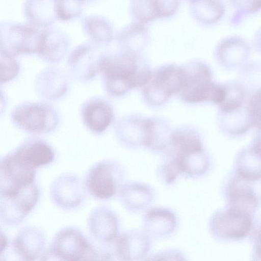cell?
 <instances>
[{
	"instance_id": "obj_1",
	"label": "cell",
	"mask_w": 261,
	"mask_h": 261,
	"mask_svg": "<svg viewBox=\"0 0 261 261\" xmlns=\"http://www.w3.org/2000/svg\"><path fill=\"white\" fill-rule=\"evenodd\" d=\"M99 71L105 89L114 96H122L133 88L144 86L152 73L132 50L101 57Z\"/></svg>"
},
{
	"instance_id": "obj_2",
	"label": "cell",
	"mask_w": 261,
	"mask_h": 261,
	"mask_svg": "<svg viewBox=\"0 0 261 261\" xmlns=\"http://www.w3.org/2000/svg\"><path fill=\"white\" fill-rule=\"evenodd\" d=\"M184 66V81L179 93L183 100L190 103L212 102L218 105L223 101L225 86L213 81L212 71L206 64L195 61Z\"/></svg>"
},
{
	"instance_id": "obj_3",
	"label": "cell",
	"mask_w": 261,
	"mask_h": 261,
	"mask_svg": "<svg viewBox=\"0 0 261 261\" xmlns=\"http://www.w3.org/2000/svg\"><path fill=\"white\" fill-rule=\"evenodd\" d=\"M11 120L16 127L24 132L42 134L57 128L59 116L56 110L48 103L24 102L13 109Z\"/></svg>"
},
{
	"instance_id": "obj_4",
	"label": "cell",
	"mask_w": 261,
	"mask_h": 261,
	"mask_svg": "<svg viewBox=\"0 0 261 261\" xmlns=\"http://www.w3.org/2000/svg\"><path fill=\"white\" fill-rule=\"evenodd\" d=\"M185 74L184 66L168 64L151 73L143 90L145 100L150 105L160 106L170 97L179 93L182 87Z\"/></svg>"
},
{
	"instance_id": "obj_5",
	"label": "cell",
	"mask_w": 261,
	"mask_h": 261,
	"mask_svg": "<svg viewBox=\"0 0 261 261\" xmlns=\"http://www.w3.org/2000/svg\"><path fill=\"white\" fill-rule=\"evenodd\" d=\"M49 255L70 261L95 260L96 252L83 234L73 227L64 228L55 237Z\"/></svg>"
},
{
	"instance_id": "obj_6",
	"label": "cell",
	"mask_w": 261,
	"mask_h": 261,
	"mask_svg": "<svg viewBox=\"0 0 261 261\" xmlns=\"http://www.w3.org/2000/svg\"><path fill=\"white\" fill-rule=\"evenodd\" d=\"M35 169L25 163L13 151L1 160L0 195L15 196L35 182Z\"/></svg>"
},
{
	"instance_id": "obj_7",
	"label": "cell",
	"mask_w": 261,
	"mask_h": 261,
	"mask_svg": "<svg viewBox=\"0 0 261 261\" xmlns=\"http://www.w3.org/2000/svg\"><path fill=\"white\" fill-rule=\"evenodd\" d=\"M121 170L116 163L101 161L95 164L88 172L86 186L94 197L107 199L116 194L120 179Z\"/></svg>"
},
{
	"instance_id": "obj_8",
	"label": "cell",
	"mask_w": 261,
	"mask_h": 261,
	"mask_svg": "<svg viewBox=\"0 0 261 261\" xmlns=\"http://www.w3.org/2000/svg\"><path fill=\"white\" fill-rule=\"evenodd\" d=\"M39 197V191L34 183L18 195L1 197V219L8 225H17L32 211Z\"/></svg>"
},
{
	"instance_id": "obj_9",
	"label": "cell",
	"mask_w": 261,
	"mask_h": 261,
	"mask_svg": "<svg viewBox=\"0 0 261 261\" xmlns=\"http://www.w3.org/2000/svg\"><path fill=\"white\" fill-rule=\"evenodd\" d=\"M251 225L250 214L230 207L213 217L211 228L218 237L240 239L248 234Z\"/></svg>"
},
{
	"instance_id": "obj_10",
	"label": "cell",
	"mask_w": 261,
	"mask_h": 261,
	"mask_svg": "<svg viewBox=\"0 0 261 261\" xmlns=\"http://www.w3.org/2000/svg\"><path fill=\"white\" fill-rule=\"evenodd\" d=\"M81 115L86 127L98 134L103 132L111 124L114 111L111 104L105 99L93 97L83 103Z\"/></svg>"
},
{
	"instance_id": "obj_11",
	"label": "cell",
	"mask_w": 261,
	"mask_h": 261,
	"mask_svg": "<svg viewBox=\"0 0 261 261\" xmlns=\"http://www.w3.org/2000/svg\"><path fill=\"white\" fill-rule=\"evenodd\" d=\"M50 194L58 206L72 208L80 204L84 197V190L80 179L72 174H64L56 179L51 185Z\"/></svg>"
},
{
	"instance_id": "obj_12",
	"label": "cell",
	"mask_w": 261,
	"mask_h": 261,
	"mask_svg": "<svg viewBox=\"0 0 261 261\" xmlns=\"http://www.w3.org/2000/svg\"><path fill=\"white\" fill-rule=\"evenodd\" d=\"M25 163L36 169L51 163L55 159L52 147L38 138L25 140L13 151Z\"/></svg>"
},
{
	"instance_id": "obj_13",
	"label": "cell",
	"mask_w": 261,
	"mask_h": 261,
	"mask_svg": "<svg viewBox=\"0 0 261 261\" xmlns=\"http://www.w3.org/2000/svg\"><path fill=\"white\" fill-rule=\"evenodd\" d=\"M100 58L96 57L91 48L82 46L70 54L68 60V68L78 80L88 81L99 71Z\"/></svg>"
},
{
	"instance_id": "obj_14",
	"label": "cell",
	"mask_w": 261,
	"mask_h": 261,
	"mask_svg": "<svg viewBox=\"0 0 261 261\" xmlns=\"http://www.w3.org/2000/svg\"><path fill=\"white\" fill-rule=\"evenodd\" d=\"M45 244L43 232L34 227L22 229L13 243L15 252L24 260H32L38 257Z\"/></svg>"
},
{
	"instance_id": "obj_15",
	"label": "cell",
	"mask_w": 261,
	"mask_h": 261,
	"mask_svg": "<svg viewBox=\"0 0 261 261\" xmlns=\"http://www.w3.org/2000/svg\"><path fill=\"white\" fill-rule=\"evenodd\" d=\"M249 53L247 43L238 37H229L221 41L216 49V57L221 64L234 67L243 63Z\"/></svg>"
},
{
	"instance_id": "obj_16",
	"label": "cell",
	"mask_w": 261,
	"mask_h": 261,
	"mask_svg": "<svg viewBox=\"0 0 261 261\" xmlns=\"http://www.w3.org/2000/svg\"><path fill=\"white\" fill-rule=\"evenodd\" d=\"M91 232L103 242L113 241L117 237L118 222L114 213L106 207H99L92 212L89 219Z\"/></svg>"
},
{
	"instance_id": "obj_17",
	"label": "cell",
	"mask_w": 261,
	"mask_h": 261,
	"mask_svg": "<svg viewBox=\"0 0 261 261\" xmlns=\"http://www.w3.org/2000/svg\"><path fill=\"white\" fill-rule=\"evenodd\" d=\"M7 45L10 53L17 54H39L42 35H37L35 30L25 27L12 28L8 35Z\"/></svg>"
},
{
	"instance_id": "obj_18",
	"label": "cell",
	"mask_w": 261,
	"mask_h": 261,
	"mask_svg": "<svg viewBox=\"0 0 261 261\" xmlns=\"http://www.w3.org/2000/svg\"><path fill=\"white\" fill-rule=\"evenodd\" d=\"M146 235L141 232L123 233L115 238V252L118 257L124 260L143 256L149 248Z\"/></svg>"
},
{
	"instance_id": "obj_19",
	"label": "cell",
	"mask_w": 261,
	"mask_h": 261,
	"mask_svg": "<svg viewBox=\"0 0 261 261\" xmlns=\"http://www.w3.org/2000/svg\"><path fill=\"white\" fill-rule=\"evenodd\" d=\"M67 81L65 75L57 68L44 70L38 76L36 88L41 96L50 99L61 97L66 92Z\"/></svg>"
},
{
	"instance_id": "obj_20",
	"label": "cell",
	"mask_w": 261,
	"mask_h": 261,
	"mask_svg": "<svg viewBox=\"0 0 261 261\" xmlns=\"http://www.w3.org/2000/svg\"><path fill=\"white\" fill-rule=\"evenodd\" d=\"M191 3V13L194 18L204 24L217 22L224 13L221 0H198Z\"/></svg>"
},
{
	"instance_id": "obj_21",
	"label": "cell",
	"mask_w": 261,
	"mask_h": 261,
	"mask_svg": "<svg viewBox=\"0 0 261 261\" xmlns=\"http://www.w3.org/2000/svg\"><path fill=\"white\" fill-rule=\"evenodd\" d=\"M170 144L175 153H187L202 150L198 134L187 127L177 128L170 135Z\"/></svg>"
},
{
	"instance_id": "obj_22",
	"label": "cell",
	"mask_w": 261,
	"mask_h": 261,
	"mask_svg": "<svg viewBox=\"0 0 261 261\" xmlns=\"http://www.w3.org/2000/svg\"><path fill=\"white\" fill-rule=\"evenodd\" d=\"M175 217L170 211L164 208H153L146 214L145 223L148 231L161 236H166L173 231Z\"/></svg>"
},
{
	"instance_id": "obj_23",
	"label": "cell",
	"mask_w": 261,
	"mask_h": 261,
	"mask_svg": "<svg viewBox=\"0 0 261 261\" xmlns=\"http://www.w3.org/2000/svg\"><path fill=\"white\" fill-rule=\"evenodd\" d=\"M228 197L231 208L250 215L257 206V200L252 191L238 181L233 182L229 187Z\"/></svg>"
},
{
	"instance_id": "obj_24",
	"label": "cell",
	"mask_w": 261,
	"mask_h": 261,
	"mask_svg": "<svg viewBox=\"0 0 261 261\" xmlns=\"http://www.w3.org/2000/svg\"><path fill=\"white\" fill-rule=\"evenodd\" d=\"M238 163V173L240 177L254 180L261 177V155L252 146L240 153Z\"/></svg>"
},
{
	"instance_id": "obj_25",
	"label": "cell",
	"mask_w": 261,
	"mask_h": 261,
	"mask_svg": "<svg viewBox=\"0 0 261 261\" xmlns=\"http://www.w3.org/2000/svg\"><path fill=\"white\" fill-rule=\"evenodd\" d=\"M124 204L129 208H144L152 199V194L148 187L140 184H132L124 187L121 192Z\"/></svg>"
},
{
	"instance_id": "obj_26",
	"label": "cell",
	"mask_w": 261,
	"mask_h": 261,
	"mask_svg": "<svg viewBox=\"0 0 261 261\" xmlns=\"http://www.w3.org/2000/svg\"><path fill=\"white\" fill-rule=\"evenodd\" d=\"M67 48L66 41L62 37L42 34L39 54L48 62L57 63L62 59Z\"/></svg>"
},
{
	"instance_id": "obj_27",
	"label": "cell",
	"mask_w": 261,
	"mask_h": 261,
	"mask_svg": "<svg viewBox=\"0 0 261 261\" xmlns=\"http://www.w3.org/2000/svg\"><path fill=\"white\" fill-rule=\"evenodd\" d=\"M148 32L144 24L136 22L124 30L121 34V41L126 46H142L147 41Z\"/></svg>"
},
{
	"instance_id": "obj_28",
	"label": "cell",
	"mask_w": 261,
	"mask_h": 261,
	"mask_svg": "<svg viewBox=\"0 0 261 261\" xmlns=\"http://www.w3.org/2000/svg\"><path fill=\"white\" fill-rule=\"evenodd\" d=\"M1 83H6L13 80L19 73V64L12 54L5 50L1 54Z\"/></svg>"
},
{
	"instance_id": "obj_29",
	"label": "cell",
	"mask_w": 261,
	"mask_h": 261,
	"mask_svg": "<svg viewBox=\"0 0 261 261\" xmlns=\"http://www.w3.org/2000/svg\"><path fill=\"white\" fill-rule=\"evenodd\" d=\"M247 108L252 127L261 130V89L248 95Z\"/></svg>"
},
{
	"instance_id": "obj_30",
	"label": "cell",
	"mask_w": 261,
	"mask_h": 261,
	"mask_svg": "<svg viewBox=\"0 0 261 261\" xmlns=\"http://www.w3.org/2000/svg\"><path fill=\"white\" fill-rule=\"evenodd\" d=\"M233 6L241 13L250 14L261 9V0H231Z\"/></svg>"
},
{
	"instance_id": "obj_31",
	"label": "cell",
	"mask_w": 261,
	"mask_h": 261,
	"mask_svg": "<svg viewBox=\"0 0 261 261\" xmlns=\"http://www.w3.org/2000/svg\"><path fill=\"white\" fill-rule=\"evenodd\" d=\"M162 17H168L173 15L177 11L179 0H156Z\"/></svg>"
},
{
	"instance_id": "obj_32",
	"label": "cell",
	"mask_w": 261,
	"mask_h": 261,
	"mask_svg": "<svg viewBox=\"0 0 261 261\" xmlns=\"http://www.w3.org/2000/svg\"><path fill=\"white\" fill-rule=\"evenodd\" d=\"M255 249L257 256L261 258V229L257 232L255 238Z\"/></svg>"
},
{
	"instance_id": "obj_33",
	"label": "cell",
	"mask_w": 261,
	"mask_h": 261,
	"mask_svg": "<svg viewBox=\"0 0 261 261\" xmlns=\"http://www.w3.org/2000/svg\"><path fill=\"white\" fill-rule=\"evenodd\" d=\"M252 146L261 155V133L257 136L254 141Z\"/></svg>"
},
{
	"instance_id": "obj_34",
	"label": "cell",
	"mask_w": 261,
	"mask_h": 261,
	"mask_svg": "<svg viewBox=\"0 0 261 261\" xmlns=\"http://www.w3.org/2000/svg\"><path fill=\"white\" fill-rule=\"evenodd\" d=\"M190 1L191 3H192V2H194L195 1H197L198 0H189Z\"/></svg>"
}]
</instances>
